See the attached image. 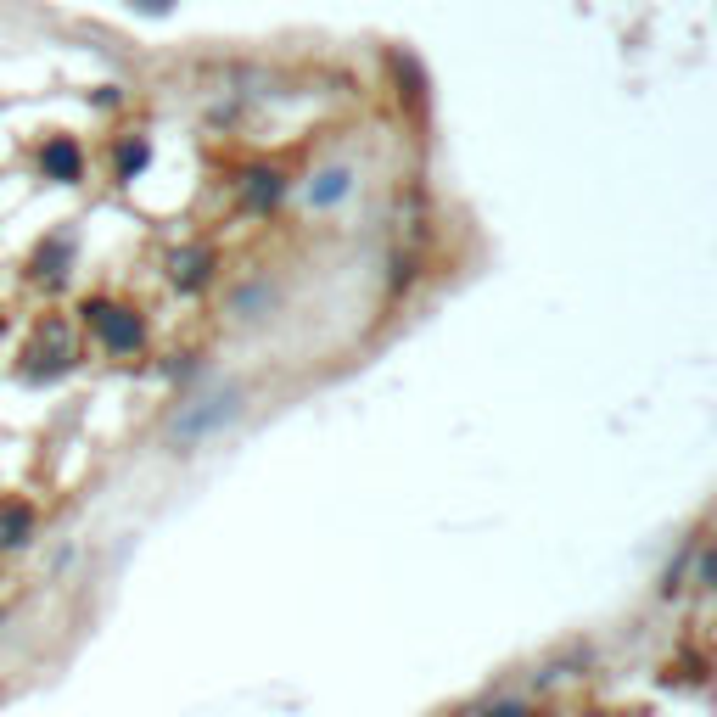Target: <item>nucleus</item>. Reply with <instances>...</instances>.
<instances>
[{
	"label": "nucleus",
	"instance_id": "obj_7",
	"mask_svg": "<svg viewBox=\"0 0 717 717\" xmlns=\"http://www.w3.org/2000/svg\"><path fill=\"white\" fill-rule=\"evenodd\" d=\"M34 527H40V510H34L23 493L0 499V549H23L34 538Z\"/></svg>",
	"mask_w": 717,
	"mask_h": 717
},
{
	"label": "nucleus",
	"instance_id": "obj_5",
	"mask_svg": "<svg viewBox=\"0 0 717 717\" xmlns=\"http://www.w3.org/2000/svg\"><path fill=\"white\" fill-rule=\"evenodd\" d=\"M241 409V393H219V398H202L197 409H185L180 421H174V443H197V437L219 432L225 421H236Z\"/></svg>",
	"mask_w": 717,
	"mask_h": 717
},
{
	"label": "nucleus",
	"instance_id": "obj_10",
	"mask_svg": "<svg viewBox=\"0 0 717 717\" xmlns=\"http://www.w3.org/2000/svg\"><path fill=\"white\" fill-rule=\"evenodd\" d=\"M348 191H353V174L348 169H320L309 180V202H314V208H331V202H342Z\"/></svg>",
	"mask_w": 717,
	"mask_h": 717
},
{
	"label": "nucleus",
	"instance_id": "obj_4",
	"mask_svg": "<svg viewBox=\"0 0 717 717\" xmlns=\"http://www.w3.org/2000/svg\"><path fill=\"white\" fill-rule=\"evenodd\" d=\"M34 163H40L45 180H57V185L85 180V146L73 141V135H45V141L34 146Z\"/></svg>",
	"mask_w": 717,
	"mask_h": 717
},
{
	"label": "nucleus",
	"instance_id": "obj_11",
	"mask_svg": "<svg viewBox=\"0 0 717 717\" xmlns=\"http://www.w3.org/2000/svg\"><path fill=\"white\" fill-rule=\"evenodd\" d=\"M482 717H527V701H499V706H488Z\"/></svg>",
	"mask_w": 717,
	"mask_h": 717
},
{
	"label": "nucleus",
	"instance_id": "obj_8",
	"mask_svg": "<svg viewBox=\"0 0 717 717\" xmlns=\"http://www.w3.org/2000/svg\"><path fill=\"white\" fill-rule=\"evenodd\" d=\"M281 197H286V174L281 169H264V163H258V169L241 174V202H247L253 213H269Z\"/></svg>",
	"mask_w": 717,
	"mask_h": 717
},
{
	"label": "nucleus",
	"instance_id": "obj_3",
	"mask_svg": "<svg viewBox=\"0 0 717 717\" xmlns=\"http://www.w3.org/2000/svg\"><path fill=\"white\" fill-rule=\"evenodd\" d=\"M68 269H73V236L68 230H51L29 253V269H23V275H29L34 286H45V292H57V286L68 281Z\"/></svg>",
	"mask_w": 717,
	"mask_h": 717
},
{
	"label": "nucleus",
	"instance_id": "obj_1",
	"mask_svg": "<svg viewBox=\"0 0 717 717\" xmlns=\"http://www.w3.org/2000/svg\"><path fill=\"white\" fill-rule=\"evenodd\" d=\"M79 325L101 342L107 359H135V353H146V314L129 309V303H113V297H85V303H79Z\"/></svg>",
	"mask_w": 717,
	"mask_h": 717
},
{
	"label": "nucleus",
	"instance_id": "obj_12",
	"mask_svg": "<svg viewBox=\"0 0 717 717\" xmlns=\"http://www.w3.org/2000/svg\"><path fill=\"white\" fill-rule=\"evenodd\" d=\"M129 6H141V12H157V17L174 12V0H129Z\"/></svg>",
	"mask_w": 717,
	"mask_h": 717
},
{
	"label": "nucleus",
	"instance_id": "obj_2",
	"mask_svg": "<svg viewBox=\"0 0 717 717\" xmlns=\"http://www.w3.org/2000/svg\"><path fill=\"white\" fill-rule=\"evenodd\" d=\"M73 365H79V337H73V325L62 320V314H45V320L34 325L23 359H17L23 381H57V376H68Z\"/></svg>",
	"mask_w": 717,
	"mask_h": 717
},
{
	"label": "nucleus",
	"instance_id": "obj_13",
	"mask_svg": "<svg viewBox=\"0 0 717 717\" xmlns=\"http://www.w3.org/2000/svg\"><path fill=\"white\" fill-rule=\"evenodd\" d=\"M0 617H6V605H0Z\"/></svg>",
	"mask_w": 717,
	"mask_h": 717
},
{
	"label": "nucleus",
	"instance_id": "obj_9",
	"mask_svg": "<svg viewBox=\"0 0 717 717\" xmlns=\"http://www.w3.org/2000/svg\"><path fill=\"white\" fill-rule=\"evenodd\" d=\"M107 157H113V180H135V174L152 163V141H146V135H118Z\"/></svg>",
	"mask_w": 717,
	"mask_h": 717
},
{
	"label": "nucleus",
	"instance_id": "obj_6",
	"mask_svg": "<svg viewBox=\"0 0 717 717\" xmlns=\"http://www.w3.org/2000/svg\"><path fill=\"white\" fill-rule=\"evenodd\" d=\"M213 269H219V253L202 247V241H185V247H174L169 253V281L180 286V292H202V286H213Z\"/></svg>",
	"mask_w": 717,
	"mask_h": 717
}]
</instances>
